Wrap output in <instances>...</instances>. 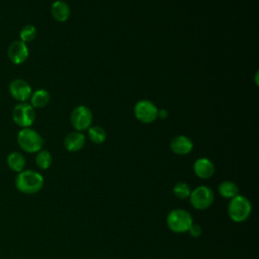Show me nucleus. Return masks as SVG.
I'll list each match as a JSON object with an SVG mask.
<instances>
[{
  "label": "nucleus",
  "instance_id": "14",
  "mask_svg": "<svg viewBox=\"0 0 259 259\" xmlns=\"http://www.w3.org/2000/svg\"><path fill=\"white\" fill-rule=\"evenodd\" d=\"M51 13L54 19L58 22H65L70 17L71 10L67 2L63 0H57L52 4Z\"/></svg>",
  "mask_w": 259,
  "mask_h": 259
},
{
  "label": "nucleus",
  "instance_id": "16",
  "mask_svg": "<svg viewBox=\"0 0 259 259\" xmlns=\"http://www.w3.org/2000/svg\"><path fill=\"white\" fill-rule=\"evenodd\" d=\"M7 165L14 172H21L25 167V158L19 152H12L7 157Z\"/></svg>",
  "mask_w": 259,
  "mask_h": 259
},
{
  "label": "nucleus",
  "instance_id": "6",
  "mask_svg": "<svg viewBox=\"0 0 259 259\" xmlns=\"http://www.w3.org/2000/svg\"><path fill=\"white\" fill-rule=\"evenodd\" d=\"M12 119L20 127H30L35 120L34 108L27 102H19L12 110Z\"/></svg>",
  "mask_w": 259,
  "mask_h": 259
},
{
  "label": "nucleus",
  "instance_id": "13",
  "mask_svg": "<svg viewBox=\"0 0 259 259\" xmlns=\"http://www.w3.org/2000/svg\"><path fill=\"white\" fill-rule=\"evenodd\" d=\"M86 139L81 132H72L69 133L64 139V147L69 152H78L85 145Z\"/></svg>",
  "mask_w": 259,
  "mask_h": 259
},
{
  "label": "nucleus",
  "instance_id": "2",
  "mask_svg": "<svg viewBox=\"0 0 259 259\" xmlns=\"http://www.w3.org/2000/svg\"><path fill=\"white\" fill-rule=\"evenodd\" d=\"M252 212L250 200L244 195H236L228 204V214L235 223L245 222Z\"/></svg>",
  "mask_w": 259,
  "mask_h": 259
},
{
  "label": "nucleus",
  "instance_id": "7",
  "mask_svg": "<svg viewBox=\"0 0 259 259\" xmlns=\"http://www.w3.org/2000/svg\"><path fill=\"white\" fill-rule=\"evenodd\" d=\"M92 112L89 107L85 105L76 106L70 114V122L72 126L78 132L88 130L92 123Z\"/></svg>",
  "mask_w": 259,
  "mask_h": 259
},
{
  "label": "nucleus",
  "instance_id": "17",
  "mask_svg": "<svg viewBox=\"0 0 259 259\" xmlns=\"http://www.w3.org/2000/svg\"><path fill=\"white\" fill-rule=\"evenodd\" d=\"M218 191L222 197L232 199L233 197L239 194V187L235 182L230 180H225L220 183L218 187Z\"/></svg>",
  "mask_w": 259,
  "mask_h": 259
},
{
  "label": "nucleus",
  "instance_id": "18",
  "mask_svg": "<svg viewBox=\"0 0 259 259\" xmlns=\"http://www.w3.org/2000/svg\"><path fill=\"white\" fill-rule=\"evenodd\" d=\"M52 163H53V157L49 151L41 149L36 153L35 164L39 169L47 170L51 167Z\"/></svg>",
  "mask_w": 259,
  "mask_h": 259
},
{
  "label": "nucleus",
  "instance_id": "3",
  "mask_svg": "<svg viewBox=\"0 0 259 259\" xmlns=\"http://www.w3.org/2000/svg\"><path fill=\"white\" fill-rule=\"evenodd\" d=\"M42 137L30 127L21 128L17 134V144L26 153H37L44 146Z\"/></svg>",
  "mask_w": 259,
  "mask_h": 259
},
{
  "label": "nucleus",
  "instance_id": "11",
  "mask_svg": "<svg viewBox=\"0 0 259 259\" xmlns=\"http://www.w3.org/2000/svg\"><path fill=\"white\" fill-rule=\"evenodd\" d=\"M170 149L176 155H187L192 151L193 143L186 136H176L170 142Z\"/></svg>",
  "mask_w": 259,
  "mask_h": 259
},
{
  "label": "nucleus",
  "instance_id": "22",
  "mask_svg": "<svg viewBox=\"0 0 259 259\" xmlns=\"http://www.w3.org/2000/svg\"><path fill=\"white\" fill-rule=\"evenodd\" d=\"M189 234H190V236L191 237H193V238H197V237H199L200 235H201V233H202V229H201V227L198 225V224H194V223H192V225L190 226V228L188 229V231H187Z\"/></svg>",
  "mask_w": 259,
  "mask_h": 259
},
{
  "label": "nucleus",
  "instance_id": "19",
  "mask_svg": "<svg viewBox=\"0 0 259 259\" xmlns=\"http://www.w3.org/2000/svg\"><path fill=\"white\" fill-rule=\"evenodd\" d=\"M88 137L94 144H102L106 140V132L99 125H92L88 128Z\"/></svg>",
  "mask_w": 259,
  "mask_h": 259
},
{
  "label": "nucleus",
  "instance_id": "4",
  "mask_svg": "<svg viewBox=\"0 0 259 259\" xmlns=\"http://www.w3.org/2000/svg\"><path fill=\"white\" fill-rule=\"evenodd\" d=\"M167 227L174 233H185L193 223L190 212L182 208L171 210L166 219Z\"/></svg>",
  "mask_w": 259,
  "mask_h": 259
},
{
  "label": "nucleus",
  "instance_id": "20",
  "mask_svg": "<svg viewBox=\"0 0 259 259\" xmlns=\"http://www.w3.org/2000/svg\"><path fill=\"white\" fill-rule=\"evenodd\" d=\"M35 36H36V28L32 24L24 25L19 32L20 40L25 44L32 41L35 38Z\"/></svg>",
  "mask_w": 259,
  "mask_h": 259
},
{
  "label": "nucleus",
  "instance_id": "15",
  "mask_svg": "<svg viewBox=\"0 0 259 259\" xmlns=\"http://www.w3.org/2000/svg\"><path fill=\"white\" fill-rule=\"evenodd\" d=\"M29 99L33 108H42L49 104L51 96L46 89H37L31 93Z\"/></svg>",
  "mask_w": 259,
  "mask_h": 259
},
{
  "label": "nucleus",
  "instance_id": "1",
  "mask_svg": "<svg viewBox=\"0 0 259 259\" xmlns=\"http://www.w3.org/2000/svg\"><path fill=\"white\" fill-rule=\"evenodd\" d=\"M44 184L42 175L34 170H22L15 178V187L25 194L37 193L41 190Z\"/></svg>",
  "mask_w": 259,
  "mask_h": 259
},
{
  "label": "nucleus",
  "instance_id": "5",
  "mask_svg": "<svg viewBox=\"0 0 259 259\" xmlns=\"http://www.w3.org/2000/svg\"><path fill=\"white\" fill-rule=\"evenodd\" d=\"M188 198L192 207L198 210H203L208 208L212 204L214 195L209 187L205 185H200L191 190Z\"/></svg>",
  "mask_w": 259,
  "mask_h": 259
},
{
  "label": "nucleus",
  "instance_id": "9",
  "mask_svg": "<svg viewBox=\"0 0 259 259\" xmlns=\"http://www.w3.org/2000/svg\"><path fill=\"white\" fill-rule=\"evenodd\" d=\"M7 55L11 63H13L14 65H21L27 60L29 51L26 44L18 39V40L12 41L9 45L7 50Z\"/></svg>",
  "mask_w": 259,
  "mask_h": 259
},
{
  "label": "nucleus",
  "instance_id": "23",
  "mask_svg": "<svg viewBox=\"0 0 259 259\" xmlns=\"http://www.w3.org/2000/svg\"><path fill=\"white\" fill-rule=\"evenodd\" d=\"M158 117L165 119L168 117V111L166 109H158Z\"/></svg>",
  "mask_w": 259,
  "mask_h": 259
},
{
  "label": "nucleus",
  "instance_id": "21",
  "mask_svg": "<svg viewBox=\"0 0 259 259\" xmlns=\"http://www.w3.org/2000/svg\"><path fill=\"white\" fill-rule=\"evenodd\" d=\"M191 192V189L189 185L185 182H178L173 187V193L175 197L179 199H186L189 197Z\"/></svg>",
  "mask_w": 259,
  "mask_h": 259
},
{
  "label": "nucleus",
  "instance_id": "10",
  "mask_svg": "<svg viewBox=\"0 0 259 259\" xmlns=\"http://www.w3.org/2000/svg\"><path fill=\"white\" fill-rule=\"evenodd\" d=\"M10 95L19 102H25L29 99L32 91L29 84L22 79H15L9 84Z\"/></svg>",
  "mask_w": 259,
  "mask_h": 259
},
{
  "label": "nucleus",
  "instance_id": "8",
  "mask_svg": "<svg viewBox=\"0 0 259 259\" xmlns=\"http://www.w3.org/2000/svg\"><path fill=\"white\" fill-rule=\"evenodd\" d=\"M134 113L138 120L143 123H151L158 118V108L150 100H139L134 107Z\"/></svg>",
  "mask_w": 259,
  "mask_h": 259
},
{
  "label": "nucleus",
  "instance_id": "12",
  "mask_svg": "<svg viewBox=\"0 0 259 259\" xmlns=\"http://www.w3.org/2000/svg\"><path fill=\"white\" fill-rule=\"evenodd\" d=\"M193 171L200 179H208L214 173V165L207 158H198L194 162Z\"/></svg>",
  "mask_w": 259,
  "mask_h": 259
}]
</instances>
